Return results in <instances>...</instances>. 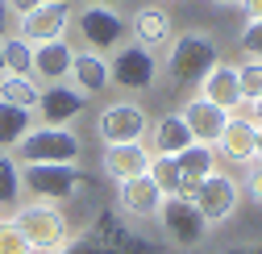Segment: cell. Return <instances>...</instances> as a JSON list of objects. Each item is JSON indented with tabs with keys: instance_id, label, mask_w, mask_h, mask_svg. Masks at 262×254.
Returning a JSON list of instances; mask_svg holds the SVG:
<instances>
[{
	"instance_id": "1",
	"label": "cell",
	"mask_w": 262,
	"mask_h": 254,
	"mask_svg": "<svg viewBox=\"0 0 262 254\" xmlns=\"http://www.w3.org/2000/svg\"><path fill=\"white\" fill-rule=\"evenodd\" d=\"M216 62H221L216 58V42L208 34H200V29H187V34H179L167 46L158 71H167V79L179 83V88H200V79L216 67Z\"/></svg>"
},
{
	"instance_id": "2",
	"label": "cell",
	"mask_w": 262,
	"mask_h": 254,
	"mask_svg": "<svg viewBox=\"0 0 262 254\" xmlns=\"http://www.w3.org/2000/svg\"><path fill=\"white\" fill-rule=\"evenodd\" d=\"M9 221L21 229V238L29 242L34 254H58L71 242V221H67V213H62L58 204L29 200V204H17Z\"/></svg>"
},
{
	"instance_id": "3",
	"label": "cell",
	"mask_w": 262,
	"mask_h": 254,
	"mask_svg": "<svg viewBox=\"0 0 262 254\" xmlns=\"http://www.w3.org/2000/svg\"><path fill=\"white\" fill-rule=\"evenodd\" d=\"M25 192L46 204H62L88 187V175L79 163H21Z\"/></svg>"
},
{
	"instance_id": "4",
	"label": "cell",
	"mask_w": 262,
	"mask_h": 254,
	"mask_svg": "<svg viewBox=\"0 0 262 254\" xmlns=\"http://www.w3.org/2000/svg\"><path fill=\"white\" fill-rule=\"evenodd\" d=\"M17 163H79L83 142L71 125H34L13 150Z\"/></svg>"
},
{
	"instance_id": "5",
	"label": "cell",
	"mask_w": 262,
	"mask_h": 254,
	"mask_svg": "<svg viewBox=\"0 0 262 254\" xmlns=\"http://www.w3.org/2000/svg\"><path fill=\"white\" fill-rule=\"evenodd\" d=\"M71 25H79V38L92 54H108L129 42V17H121L117 9H104V5H83L79 21H71Z\"/></svg>"
},
{
	"instance_id": "6",
	"label": "cell",
	"mask_w": 262,
	"mask_h": 254,
	"mask_svg": "<svg viewBox=\"0 0 262 254\" xmlns=\"http://www.w3.org/2000/svg\"><path fill=\"white\" fill-rule=\"evenodd\" d=\"M158 225L167 234V242H175V246H200L204 234L212 229L204 213L191 204V196H167L158 208Z\"/></svg>"
},
{
	"instance_id": "7",
	"label": "cell",
	"mask_w": 262,
	"mask_h": 254,
	"mask_svg": "<svg viewBox=\"0 0 262 254\" xmlns=\"http://www.w3.org/2000/svg\"><path fill=\"white\" fill-rule=\"evenodd\" d=\"M154 79H158V54L142 50L138 42H125V46L113 50L108 83H117V88H125V92H146Z\"/></svg>"
},
{
	"instance_id": "8",
	"label": "cell",
	"mask_w": 262,
	"mask_h": 254,
	"mask_svg": "<svg viewBox=\"0 0 262 254\" xmlns=\"http://www.w3.org/2000/svg\"><path fill=\"white\" fill-rule=\"evenodd\" d=\"M237 200H242V183L233 175H225V171H212L208 179H200L191 187V204L204 213L208 225H221V221H229L237 213Z\"/></svg>"
},
{
	"instance_id": "9",
	"label": "cell",
	"mask_w": 262,
	"mask_h": 254,
	"mask_svg": "<svg viewBox=\"0 0 262 254\" xmlns=\"http://www.w3.org/2000/svg\"><path fill=\"white\" fill-rule=\"evenodd\" d=\"M146 125H150V117L134 100H113V104H104L100 113H96V134H100L104 146H113V142H142Z\"/></svg>"
},
{
	"instance_id": "10",
	"label": "cell",
	"mask_w": 262,
	"mask_h": 254,
	"mask_svg": "<svg viewBox=\"0 0 262 254\" xmlns=\"http://www.w3.org/2000/svg\"><path fill=\"white\" fill-rule=\"evenodd\" d=\"M75 21V9H71V0H46V5H38L34 13H25L21 17V29L17 34L25 42H54V38H67V29Z\"/></svg>"
},
{
	"instance_id": "11",
	"label": "cell",
	"mask_w": 262,
	"mask_h": 254,
	"mask_svg": "<svg viewBox=\"0 0 262 254\" xmlns=\"http://www.w3.org/2000/svg\"><path fill=\"white\" fill-rule=\"evenodd\" d=\"M129 34H134V42H138L142 50L158 54V50H167V46L175 42V21H171L167 9L142 5V9H134V17H129Z\"/></svg>"
},
{
	"instance_id": "12",
	"label": "cell",
	"mask_w": 262,
	"mask_h": 254,
	"mask_svg": "<svg viewBox=\"0 0 262 254\" xmlns=\"http://www.w3.org/2000/svg\"><path fill=\"white\" fill-rule=\"evenodd\" d=\"M83 104H88V96L75 83H46L34 113H38V125H71V121H79Z\"/></svg>"
},
{
	"instance_id": "13",
	"label": "cell",
	"mask_w": 262,
	"mask_h": 254,
	"mask_svg": "<svg viewBox=\"0 0 262 254\" xmlns=\"http://www.w3.org/2000/svg\"><path fill=\"white\" fill-rule=\"evenodd\" d=\"M150 163H154V150L146 142H113V146H104V175L117 179V183L146 175Z\"/></svg>"
},
{
	"instance_id": "14",
	"label": "cell",
	"mask_w": 262,
	"mask_h": 254,
	"mask_svg": "<svg viewBox=\"0 0 262 254\" xmlns=\"http://www.w3.org/2000/svg\"><path fill=\"white\" fill-rule=\"evenodd\" d=\"M71 62H75V46L67 38L38 42L34 46V79L38 83H67L71 79Z\"/></svg>"
},
{
	"instance_id": "15",
	"label": "cell",
	"mask_w": 262,
	"mask_h": 254,
	"mask_svg": "<svg viewBox=\"0 0 262 254\" xmlns=\"http://www.w3.org/2000/svg\"><path fill=\"white\" fill-rule=\"evenodd\" d=\"M254 138H258V121H254V117H242V113H229L216 150L229 158V163L250 167V163H254Z\"/></svg>"
},
{
	"instance_id": "16",
	"label": "cell",
	"mask_w": 262,
	"mask_h": 254,
	"mask_svg": "<svg viewBox=\"0 0 262 254\" xmlns=\"http://www.w3.org/2000/svg\"><path fill=\"white\" fill-rule=\"evenodd\" d=\"M179 117L187 121L191 138L200 142V146H216V142H221V134H225V121H229V113H225V109H216V104H212V100H204V96L187 100Z\"/></svg>"
},
{
	"instance_id": "17",
	"label": "cell",
	"mask_w": 262,
	"mask_h": 254,
	"mask_svg": "<svg viewBox=\"0 0 262 254\" xmlns=\"http://www.w3.org/2000/svg\"><path fill=\"white\" fill-rule=\"evenodd\" d=\"M117 200H121V213H129V217H158V208H162V196L158 192V183L150 179V171L146 175H138V179H125L121 187H117Z\"/></svg>"
},
{
	"instance_id": "18",
	"label": "cell",
	"mask_w": 262,
	"mask_h": 254,
	"mask_svg": "<svg viewBox=\"0 0 262 254\" xmlns=\"http://www.w3.org/2000/svg\"><path fill=\"white\" fill-rule=\"evenodd\" d=\"M200 96L212 100L216 109L225 113H237L246 100H242V83H237V67H229V62H216V67L200 79Z\"/></svg>"
},
{
	"instance_id": "19",
	"label": "cell",
	"mask_w": 262,
	"mask_h": 254,
	"mask_svg": "<svg viewBox=\"0 0 262 254\" xmlns=\"http://www.w3.org/2000/svg\"><path fill=\"white\" fill-rule=\"evenodd\" d=\"M83 96H96V92L108 88V58L104 54H92V50H75V62H71V79Z\"/></svg>"
},
{
	"instance_id": "20",
	"label": "cell",
	"mask_w": 262,
	"mask_h": 254,
	"mask_svg": "<svg viewBox=\"0 0 262 254\" xmlns=\"http://www.w3.org/2000/svg\"><path fill=\"white\" fill-rule=\"evenodd\" d=\"M195 138H191V130H187V121L179 117V113H167V117H158L154 121V130H150V150L154 154H179V150H187Z\"/></svg>"
},
{
	"instance_id": "21",
	"label": "cell",
	"mask_w": 262,
	"mask_h": 254,
	"mask_svg": "<svg viewBox=\"0 0 262 254\" xmlns=\"http://www.w3.org/2000/svg\"><path fill=\"white\" fill-rule=\"evenodd\" d=\"M175 167H179V175H183V187H187V196H191V187L200 183V179H208V175L216 171V154H212V146L191 142L187 150H179V154H175Z\"/></svg>"
},
{
	"instance_id": "22",
	"label": "cell",
	"mask_w": 262,
	"mask_h": 254,
	"mask_svg": "<svg viewBox=\"0 0 262 254\" xmlns=\"http://www.w3.org/2000/svg\"><path fill=\"white\" fill-rule=\"evenodd\" d=\"M0 100L34 113V109H38V100H42V83H38L34 75H17V71H5V75H0Z\"/></svg>"
},
{
	"instance_id": "23",
	"label": "cell",
	"mask_w": 262,
	"mask_h": 254,
	"mask_svg": "<svg viewBox=\"0 0 262 254\" xmlns=\"http://www.w3.org/2000/svg\"><path fill=\"white\" fill-rule=\"evenodd\" d=\"M29 130H34V113L0 100V150H17Z\"/></svg>"
},
{
	"instance_id": "24",
	"label": "cell",
	"mask_w": 262,
	"mask_h": 254,
	"mask_svg": "<svg viewBox=\"0 0 262 254\" xmlns=\"http://www.w3.org/2000/svg\"><path fill=\"white\" fill-rule=\"evenodd\" d=\"M17 204H25L21 163L13 158V150H0V208H17Z\"/></svg>"
},
{
	"instance_id": "25",
	"label": "cell",
	"mask_w": 262,
	"mask_h": 254,
	"mask_svg": "<svg viewBox=\"0 0 262 254\" xmlns=\"http://www.w3.org/2000/svg\"><path fill=\"white\" fill-rule=\"evenodd\" d=\"M0 50H5V71L34 75V42H25L21 34H9L0 38Z\"/></svg>"
},
{
	"instance_id": "26",
	"label": "cell",
	"mask_w": 262,
	"mask_h": 254,
	"mask_svg": "<svg viewBox=\"0 0 262 254\" xmlns=\"http://www.w3.org/2000/svg\"><path fill=\"white\" fill-rule=\"evenodd\" d=\"M150 179L158 183V192H162V196H187L183 175H179V167H175V158H171V154H154V163H150Z\"/></svg>"
},
{
	"instance_id": "27",
	"label": "cell",
	"mask_w": 262,
	"mask_h": 254,
	"mask_svg": "<svg viewBox=\"0 0 262 254\" xmlns=\"http://www.w3.org/2000/svg\"><path fill=\"white\" fill-rule=\"evenodd\" d=\"M237 83H242V100L254 104L262 96V58H246L237 67Z\"/></svg>"
},
{
	"instance_id": "28",
	"label": "cell",
	"mask_w": 262,
	"mask_h": 254,
	"mask_svg": "<svg viewBox=\"0 0 262 254\" xmlns=\"http://www.w3.org/2000/svg\"><path fill=\"white\" fill-rule=\"evenodd\" d=\"M0 254H34L29 242L21 238V229L13 225V221H5V217H0Z\"/></svg>"
},
{
	"instance_id": "29",
	"label": "cell",
	"mask_w": 262,
	"mask_h": 254,
	"mask_svg": "<svg viewBox=\"0 0 262 254\" xmlns=\"http://www.w3.org/2000/svg\"><path fill=\"white\" fill-rule=\"evenodd\" d=\"M242 50L262 58V17H250V25L242 29Z\"/></svg>"
},
{
	"instance_id": "30",
	"label": "cell",
	"mask_w": 262,
	"mask_h": 254,
	"mask_svg": "<svg viewBox=\"0 0 262 254\" xmlns=\"http://www.w3.org/2000/svg\"><path fill=\"white\" fill-rule=\"evenodd\" d=\"M246 196H250L254 204H262V163H258V158L246 167Z\"/></svg>"
},
{
	"instance_id": "31",
	"label": "cell",
	"mask_w": 262,
	"mask_h": 254,
	"mask_svg": "<svg viewBox=\"0 0 262 254\" xmlns=\"http://www.w3.org/2000/svg\"><path fill=\"white\" fill-rule=\"evenodd\" d=\"M5 5H9L13 17H25V13H34L38 5H46V0H5Z\"/></svg>"
},
{
	"instance_id": "32",
	"label": "cell",
	"mask_w": 262,
	"mask_h": 254,
	"mask_svg": "<svg viewBox=\"0 0 262 254\" xmlns=\"http://www.w3.org/2000/svg\"><path fill=\"white\" fill-rule=\"evenodd\" d=\"M13 34V13H9V5L0 0V38H9Z\"/></svg>"
},
{
	"instance_id": "33",
	"label": "cell",
	"mask_w": 262,
	"mask_h": 254,
	"mask_svg": "<svg viewBox=\"0 0 262 254\" xmlns=\"http://www.w3.org/2000/svg\"><path fill=\"white\" fill-rule=\"evenodd\" d=\"M237 5L246 9V17H262V0H237Z\"/></svg>"
},
{
	"instance_id": "34",
	"label": "cell",
	"mask_w": 262,
	"mask_h": 254,
	"mask_svg": "<svg viewBox=\"0 0 262 254\" xmlns=\"http://www.w3.org/2000/svg\"><path fill=\"white\" fill-rule=\"evenodd\" d=\"M254 158L262 163V125H258V138H254Z\"/></svg>"
},
{
	"instance_id": "35",
	"label": "cell",
	"mask_w": 262,
	"mask_h": 254,
	"mask_svg": "<svg viewBox=\"0 0 262 254\" xmlns=\"http://www.w3.org/2000/svg\"><path fill=\"white\" fill-rule=\"evenodd\" d=\"M83 5H104V9H117L121 0H83Z\"/></svg>"
},
{
	"instance_id": "36",
	"label": "cell",
	"mask_w": 262,
	"mask_h": 254,
	"mask_svg": "<svg viewBox=\"0 0 262 254\" xmlns=\"http://www.w3.org/2000/svg\"><path fill=\"white\" fill-rule=\"evenodd\" d=\"M250 109H254V121H258V125H262V96H258V100H254V104H250Z\"/></svg>"
},
{
	"instance_id": "37",
	"label": "cell",
	"mask_w": 262,
	"mask_h": 254,
	"mask_svg": "<svg viewBox=\"0 0 262 254\" xmlns=\"http://www.w3.org/2000/svg\"><path fill=\"white\" fill-rule=\"evenodd\" d=\"M212 5H237V0H212Z\"/></svg>"
},
{
	"instance_id": "38",
	"label": "cell",
	"mask_w": 262,
	"mask_h": 254,
	"mask_svg": "<svg viewBox=\"0 0 262 254\" xmlns=\"http://www.w3.org/2000/svg\"><path fill=\"white\" fill-rule=\"evenodd\" d=\"M0 75H5V50H0Z\"/></svg>"
}]
</instances>
